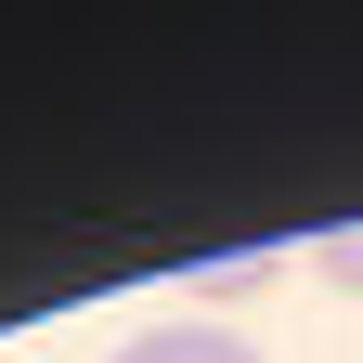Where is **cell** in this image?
<instances>
[{
    "label": "cell",
    "mask_w": 363,
    "mask_h": 363,
    "mask_svg": "<svg viewBox=\"0 0 363 363\" xmlns=\"http://www.w3.org/2000/svg\"><path fill=\"white\" fill-rule=\"evenodd\" d=\"M117 363H259V350H247L234 325H143Z\"/></svg>",
    "instance_id": "cell-1"
},
{
    "label": "cell",
    "mask_w": 363,
    "mask_h": 363,
    "mask_svg": "<svg viewBox=\"0 0 363 363\" xmlns=\"http://www.w3.org/2000/svg\"><path fill=\"white\" fill-rule=\"evenodd\" d=\"M311 272H325L337 298H363V220H325V234H311Z\"/></svg>",
    "instance_id": "cell-2"
},
{
    "label": "cell",
    "mask_w": 363,
    "mask_h": 363,
    "mask_svg": "<svg viewBox=\"0 0 363 363\" xmlns=\"http://www.w3.org/2000/svg\"><path fill=\"white\" fill-rule=\"evenodd\" d=\"M259 272H272V247H234V259H195V298H247Z\"/></svg>",
    "instance_id": "cell-3"
}]
</instances>
